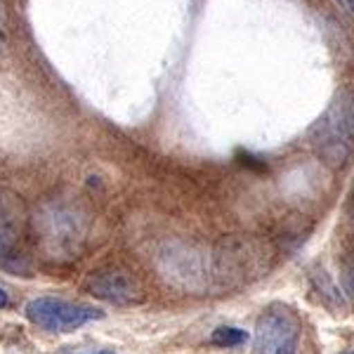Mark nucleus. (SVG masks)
I'll use <instances>...</instances> for the list:
<instances>
[{
  "instance_id": "obj_1",
  "label": "nucleus",
  "mask_w": 354,
  "mask_h": 354,
  "mask_svg": "<svg viewBox=\"0 0 354 354\" xmlns=\"http://www.w3.org/2000/svg\"><path fill=\"white\" fill-rule=\"evenodd\" d=\"M28 232L43 260L68 265L88 248L93 232V213L88 205L71 196H50L38 203L28 218Z\"/></svg>"
},
{
  "instance_id": "obj_2",
  "label": "nucleus",
  "mask_w": 354,
  "mask_h": 354,
  "mask_svg": "<svg viewBox=\"0 0 354 354\" xmlns=\"http://www.w3.org/2000/svg\"><path fill=\"white\" fill-rule=\"evenodd\" d=\"M272 262V248L255 236H225L208 253L210 288L236 290L265 277Z\"/></svg>"
},
{
  "instance_id": "obj_3",
  "label": "nucleus",
  "mask_w": 354,
  "mask_h": 354,
  "mask_svg": "<svg viewBox=\"0 0 354 354\" xmlns=\"http://www.w3.org/2000/svg\"><path fill=\"white\" fill-rule=\"evenodd\" d=\"M310 147L328 168H345L354 156V88H342L310 128Z\"/></svg>"
},
{
  "instance_id": "obj_4",
  "label": "nucleus",
  "mask_w": 354,
  "mask_h": 354,
  "mask_svg": "<svg viewBox=\"0 0 354 354\" xmlns=\"http://www.w3.org/2000/svg\"><path fill=\"white\" fill-rule=\"evenodd\" d=\"M158 270L170 283L201 293L210 288L208 253L187 243H165L158 250Z\"/></svg>"
},
{
  "instance_id": "obj_5",
  "label": "nucleus",
  "mask_w": 354,
  "mask_h": 354,
  "mask_svg": "<svg viewBox=\"0 0 354 354\" xmlns=\"http://www.w3.org/2000/svg\"><path fill=\"white\" fill-rule=\"evenodd\" d=\"M104 314L90 305H81V302L62 300V298H33L26 305V319L48 333H68L85 326L90 322H97Z\"/></svg>"
},
{
  "instance_id": "obj_6",
  "label": "nucleus",
  "mask_w": 354,
  "mask_h": 354,
  "mask_svg": "<svg viewBox=\"0 0 354 354\" xmlns=\"http://www.w3.org/2000/svg\"><path fill=\"white\" fill-rule=\"evenodd\" d=\"M255 354H298L300 322L288 307L272 305L255 326Z\"/></svg>"
},
{
  "instance_id": "obj_7",
  "label": "nucleus",
  "mask_w": 354,
  "mask_h": 354,
  "mask_svg": "<svg viewBox=\"0 0 354 354\" xmlns=\"http://www.w3.org/2000/svg\"><path fill=\"white\" fill-rule=\"evenodd\" d=\"M85 288L90 295L111 302V305H135L145 298L140 279L123 267H104V270L93 272L85 281Z\"/></svg>"
},
{
  "instance_id": "obj_8",
  "label": "nucleus",
  "mask_w": 354,
  "mask_h": 354,
  "mask_svg": "<svg viewBox=\"0 0 354 354\" xmlns=\"http://www.w3.org/2000/svg\"><path fill=\"white\" fill-rule=\"evenodd\" d=\"M28 232V215L15 192L0 189V265L15 260Z\"/></svg>"
},
{
  "instance_id": "obj_9",
  "label": "nucleus",
  "mask_w": 354,
  "mask_h": 354,
  "mask_svg": "<svg viewBox=\"0 0 354 354\" xmlns=\"http://www.w3.org/2000/svg\"><path fill=\"white\" fill-rule=\"evenodd\" d=\"M210 342L218 347H227V350H232V347H241L248 342V333H245L243 328H236V326H220L213 330V335H210Z\"/></svg>"
},
{
  "instance_id": "obj_10",
  "label": "nucleus",
  "mask_w": 354,
  "mask_h": 354,
  "mask_svg": "<svg viewBox=\"0 0 354 354\" xmlns=\"http://www.w3.org/2000/svg\"><path fill=\"white\" fill-rule=\"evenodd\" d=\"M342 281H345L347 293L354 298V255L345 258V262H342Z\"/></svg>"
},
{
  "instance_id": "obj_11",
  "label": "nucleus",
  "mask_w": 354,
  "mask_h": 354,
  "mask_svg": "<svg viewBox=\"0 0 354 354\" xmlns=\"http://www.w3.org/2000/svg\"><path fill=\"white\" fill-rule=\"evenodd\" d=\"M335 3L340 5L345 12H350V15H354V0H335Z\"/></svg>"
},
{
  "instance_id": "obj_12",
  "label": "nucleus",
  "mask_w": 354,
  "mask_h": 354,
  "mask_svg": "<svg viewBox=\"0 0 354 354\" xmlns=\"http://www.w3.org/2000/svg\"><path fill=\"white\" fill-rule=\"evenodd\" d=\"M5 307H10V295L5 288H0V310H5Z\"/></svg>"
},
{
  "instance_id": "obj_13",
  "label": "nucleus",
  "mask_w": 354,
  "mask_h": 354,
  "mask_svg": "<svg viewBox=\"0 0 354 354\" xmlns=\"http://www.w3.org/2000/svg\"><path fill=\"white\" fill-rule=\"evenodd\" d=\"M95 354H118V352H111V350H100V352H95Z\"/></svg>"
},
{
  "instance_id": "obj_14",
  "label": "nucleus",
  "mask_w": 354,
  "mask_h": 354,
  "mask_svg": "<svg viewBox=\"0 0 354 354\" xmlns=\"http://www.w3.org/2000/svg\"><path fill=\"white\" fill-rule=\"evenodd\" d=\"M345 354H354V352H345Z\"/></svg>"
},
{
  "instance_id": "obj_15",
  "label": "nucleus",
  "mask_w": 354,
  "mask_h": 354,
  "mask_svg": "<svg viewBox=\"0 0 354 354\" xmlns=\"http://www.w3.org/2000/svg\"><path fill=\"white\" fill-rule=\"evenodd\" d=\"M0 10H3V8H0Z\"/></svg>"
}]
</instances>
